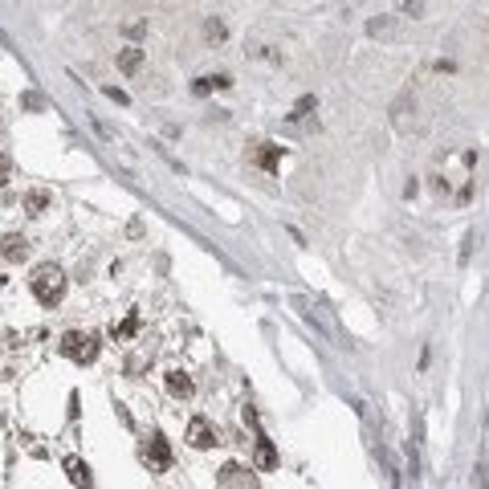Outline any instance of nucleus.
<instances>
[{
    "mask_svg": "<svg viewBox=\"0 0 489 489\" xmlns=\"http://www.w3.org/2000/svg\"><path fill=\"white\" fill-rule=\"evenodd\" d=\"M29 285H33V294H37V302L41 306H57L62 298H66V274H62L57 265H49V261L33 269Z\"/></svg>",
    "mask_w": 489,
    "mask_h": 489,
    "instance_id": "1",
    "label": "nucleus"
},
{
    "mask_svg": "<svg viewBox=\"0 0 489 489\" xmlns=\"http://www.w3.org/2000/svg\"><path fill=\"white\" fill-rule=\"evenodd\" d=\"M98 350H102V339H98L94 330H70V334L62 339V355L73 359V363H94Z\"/></svg>",
    "mask_w": 489,
    "mask_h": 489,
    "instance_id": "2",
    "label": "nucleus"
},
{
    "mask_svg": "<svg viewBox=\"0 0 489 489\" xmlns=\"http://www.w3.org/2000/svg\"><path fill=\"white\" fill-rule=\"evenodd\" d=\"M143 465L151 469V473H167L171 469V448H167V441H163L160 432H151V444L143 448Z\"/></svg>",
    "mask_w": 489,
    "mask_h": 489,
    "instance_id": "3",
    "label": "nucleus"
},
{
    "mask_svg": "<svg viewBox=\"0 0 489 489\" xmlns=\"http://www.w3.org/2000/svg\"><path fill=\"white\" fill-rule=\"evenodd\" d=\"M187 444H192V448H212V444H220L216 424H212L208 416H192V424H187Z\"/></svg>",
    "mask_w": 489,
    "mask_h": 489,
    "instance_id": "4",
    "label": "nucleus"
},
{
    "mask_svg": "<svg viewBox=\"0 0 489 489\" xmlns=\"http://www.w3.org/2000/svg\"><path fill=\"white\" fill-rule=\"evenodd\" d=\"M163 383H167V392H171L176 399H192V396H196V379H192L187 371H180V367L163 375Z\"/></svg>",
    "mask_w": 489,
    "mask_h": 489,
    "instance_id": "5",
    "label": "nucleus"
},
{
    "mask_svg": "<svg viewBox=\"0 0 489 489\" xmlns=\"http://www.w3.org/2000/svg\"><path fill=\"white\" fill-rule=\"evenodd\" d=\"M253 465L261 469V473H269V469H278V448H274V441H269V437H257V448H253Z\"/></svg>",
    "mask_w": 489,
    "mask_h": 489,
    "instance_id": "6",
    "label": "nucleus"
},
{
    "mask_svg": "<svg viewBox=\"0 0 489 489\" xmlns=\"http://www.w3.org/2000/svg\"><path fill=\"white\" fill-rule=\"evenodd\" d=\"M229 86H233V78H229V73H204V78H196V82H192V94H200V98H204V94H212V90H229Z\"/></svg>",
    "mask_w": 489,
    "mask_h": 489,
    "instance_id": "7",
    "label": "nucleus"
},
{
    "mask_svg": "<svg viewBox=\"0 0 489 489\" xmlns=\"http://www.w3.org/2000/svg\"><path fill=\"white\" fill-rule=\"evenodd\" d=\"M66 473H70V481L78 489H94V477H90V465L82 461V457H66Z\"/></svg>",
    "mask_w": 489,
    "mask_h": 489,
    "instance_id": "8",
    "label": "nucleus"
},
{
    "mask_svg": "<svg viewBox=\"0 0 489 489\" xmlns=\"http://www.w3.org/2000/svg\"><path fill=\"white\" fill-rule=\"evenodd\" d=\"M253 163L261 167V171H278V163H281V147L278 143H261L253 151Z\"/></svg>",
    "mask_w": 489,
    "mask_h": 489,
    "instance_id": "9",
    "label": "nucleus"
},
{
    "mask_svg": "<svg viewBox=\"0 0 489 489\" xmlns=\"http://www.w3.org/2000/svg\"><path fill=\"white\" fill-rule=\"evenodd\" d=\"M0 253H4V261H24L29 257V241L21 233H8L0 241Z\"/></svg>",
    "mask_w": 489,
    "mask_h": 489,
    "instance_id": "10",
    "label": "nucleus"
},
{
    "mask_svg": "<svg viewBox=\"0 0 489 489\" xmlns=\"http://www.w3.org/2000/svg\"><path fill=\"white\" fill-rule=\"evenodd\" d=\"M118 70H122V73H139L143 70V49L139 45L118 49Z\"/></svg>",
    "mask_w": 489,
    "mask_h": 489,
    "instance_id": "11",
    "label": "nucleus"
},
{
    "mask_svg": "<svg viewBox=\"0 0 489 489\" xmlns=\"http://www.w3.org/2000/svg\"><path fill=\"white\" fill-rule=\"evenodd\" d=\"M49 204H53V196H49L45 187H33V192L24 196V212H29V216H41Z\"/></svg>",
    "mask_w": 489,
    "mask_h": 489,
    "instance_id": "12",
    "label": "nucleus"
},
{
    "mask_svg": "<svg viewBox=\"0 0 489 489\" xmlns=\"http://www.w3.org/2000/svg\"><path fill=\"white\" fill-rule=\"evenodd\" d=\"M220 481H225L229 489H249V473H245L241 465H225L220 469Z\"/></svg>",
    "mask_w": 489,
    "mask_h": 489,
    "instance_id": "13",
    "label": "nucleus"
},
{
    "mask_svg": "<svg viewBox=\"0 0 489 489\" xmlns=\"http://www.w3.org/2000/svg\"><path fill=\"white\" fill-rule=\"evenodd\" d=\"M135 330H139V314H127L122 323L111 326V334H115L118 343H127V339H135Z\"/></svg>",
    "mask_w": 489,
    "mask_h": 489,
    "instance_id": "14",
    "label": "nucleus"
},
{
    "mask_svg": "<svg viewBox=\"0 0 489 489\" xmlns=\"http://www.w3.org/2000/svg\"><path fill=\"white\" fill-rule=\"evenodd\" d=\"M367 33H371V37H396V21L379 17V21H371V24H367Z\"/></svg>",
    "mask_w": 489,
    "mask_h": 489,
    "instance_id": "15",
    "label": "nucleus"
},
{
    "mask_svg": "<svg viewBox=\"0 0 489 489\" xmlns=\"http://www.w3.org/2000/svg\"><path fill=\"white\" fill-rule=\"evenodd\" d=\"M225 33H229V29H225V21H216V17L204 24V37H208L212 45H220V41H225Z\"/></svg>",
    "mask_w": 489,
    "mask_h": 489,
    "instance_id": "16",
    "label": "nucleus"
},
{
    "mask_svg": "<svg viewBox=\"0 0 489 489\" xmlns=\"http://www.w3.org/2000/svg\"><path fill=\"white\" fill-rule=\"evenodd\" d=\"M314 106H318L314 98H302V102L294 106V115H290V122H302V118H310V111H314Z\"/></svg>",
    "mask_w": 489,
    "mask_h": 489,
    "instance_id": "17",
    "label": "nucleus"
},
{
    "mask_svg": "<svg viewBox=\"0 0 489 489\" xmlns=\"http://www.w3.org/2000/svg\"><path fill=\"white\" fill-rule=\"evenodd\" d=\"M8 176H13V160H8V155H0V187L8 184Z\"/></svg>",
    "mask_w": 489,
    "mask_h": 489,
    "instance_id": "18",
    "label": "nucleus"
},
{
    "mask_svg": "<svg viewBox=\"0 0 489 489\" xmlns=\"http://www.w3.org/2000/svg\"><path fill=\"white\" fill-rule=\"evenodd\" d=\"M399 8H404V13H412V17H420V8H424V0H399Z\"/></svg>",
    "mask_w": 489,
    "mask_h": 489,
    "instance_id": "19",
    "label": "nucleus"
}]
</instances>
